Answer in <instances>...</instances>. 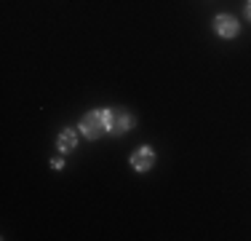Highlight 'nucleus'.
I'll return each mask as SVG.
<instances>
[{"instance_id":"nucleus-5","label":"nucleus","mask_w":251,"mask_h":241,"mask_svg":"<svg viewBox=\"0 0 251 241\" xmlns=\"http://www.w3.org/2000/svg\"><path fill=\"white\" fill-rule=\"evenodd\" d=\"M75 148H77V131L67 126V129H62V131H59V137H56V150L62 155H70Z\"/></svg>"},{"instance_id":"nucleus-2","label":"nucleus","mask_w":251,"mask_h":241,"mask_svg":"<svg viewBox=\"0 0 251 241\" xmlns=\"http://www.w3.org/2000/svg\"><path fill=\"white\" fill-rule=\"evenodd\" d=\"M104 110H107V134L123 137V134H128V131L136 126L134 113L123 110V107H104Z\"/></svg>"},{"instance_id":"nucleus-6","label":"nucleus","mask_w":251,"mask_h":241,"mask_svg":"<svg viewBox=\"0 0 251 241\" xmlns=\"http://www.w3.org/2000/svg\"><path fill=\"white\" fill-rule=\"evenodd\" d=\"M51 169H53V172H62V169H64V158H62V153L53 155V158H51Z\"/></svg>"},{"instance_id":"nucleus-1","label":"nucleus","mask_w":251,"mask_h":241,"mask_svg":"<svg viewBox=\"0 0 251 241\" xmlns=\"http://www.w3.org/2000/svg\"><path fill=\"white\" fill-rule=\"evenodd\" d=\"M77 129H80V134L86 137L88 142H97V140H101V134H107V110H104V107H97V110H88L86 116L80 118Z\"/></svg>"},{"instance_id":"nucleus-3","label":"nucleus","mask_w":251,"mask_h":241,"mask_svg":"<svg viewBox=\"0 0 251 241\" xmlns=\"http://www.w3.org/2000/svg\"><path fill=\"white\" fill-rule=\"evenodd\" d=\"M155 161H158V155H155V148H152V145H139V148L131 153L128 164H131V169H134V172L145 174V172H150V169L155 166Z\"/></svg>"},{"instance_id":"nucleus-4","label":"nucleus","mask_w":251,"mask_h":241,"mask_svg":"<svg viewBox=\"0 0 251 241\" xmlns=\"http://www.w3.org/2000/svg\"><path fill=\"white\" fill-rule=\"evenodd\" d=\"M211 27H214V32H217L219 38H225V40H232V38L241 35V22H238L232 14H217L214 22H211Z\"/></svg>"},{"instance_id":"nucleus-7","label":"nucleus","mask_w":251,"mask_h":241,"mask_svg":"<svg viewBox=\"0 0 251 241\" xmlns=\"http://www.w3.org/2000/svg\"><path fill=\"white\" fill-rule=\"evenodd\" d=\"M243 16H246V22H251V0H246V5H243Z\"/></svg>"}]
</instances>
